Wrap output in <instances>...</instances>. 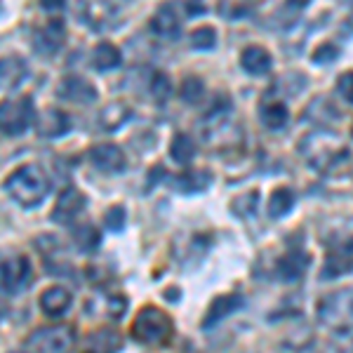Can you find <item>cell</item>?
<instances>
[{"instance_id": "6da1fadb", "label": "cell", "mask_w": 353, "mask_h": 353, "mask_svg": "<svg viewBox=\"0 0 353 353\" xmlns=\"http://www.w3.org/2000/svg\"><path fill=\"white\" fill-rule=\"evenodd\" d=\"M50 189H52V181H50L48 172L41 168V165H19L14 172L8 174V179L3 181V191L8 193L10 198L21 205V208L31 210L38 208L45 198H48Z\"/></svg>"}, {"instance_id": "7a4b0ae2", "label": "cell", "mask_w": 353, "mask_h": 353, "mask_svg": "<svg viewBox=\"0 0 353 353\" xmlns=\"http://www.w3.org/2000/svg\"><path fill=\"white\" fill-rule=\"evenodd\" d=\"M301 156L318 172H332L341 163L349 161V146L330 132H313L301 141Z\"/></svg>"}, {"instance_id": "3957f363", "label": "cell", "mask_w": 353, "mask_h": 353, "mask_svg": "<svg viewBox=\"0 0 353 353\" xmlns=\"http://www.w3.org/2000/svg\"><path fill=\"white\" fill-rule=\"evenodd\" d=\"M174 334L172 318L158 306H144L132 321V339L146 346L170 344Z\"/></svg>"}, {"instance_id": "277c9868", "label": "cell", "mask_w": 353, "mask_h": 353, "mask_svg": "<svg viewBox=\"0 0 353 353\" xmlns=\"http://www.w3.org/2000/svg\"><path fill=\"white\" fill-rule=\"evenodd\" d=\"M316 318L323 325L334 327L339 332L353 330V288L325 294L316 306Z\"/></svg>"}, {"instance_id": "5b68a950", "label": "cell", "mask_w": 353, "mask_h": 353, "mask_svg": "<svg viewBox=\"0 0 353 353\" xmlns=\"http://www.w3.org/2000/svg\"><path fill=\"white\" fill-rule=\"evenodd\" d=\"M36 123V104L28 94L8 97L0 101V134L21 137Z\"/></svg>"}, {"instance_id": "8992f818", "label": "cell", "mask_w": 353, "mask_h": 353, "mask_svg": "<svg viewBox=\"0 0 353 353\" xmlns=\"http://www.w3.org/2000/svg\"><path fill=\"white\" fill-rule=\"evenodd\" d=\"M73 341H76V330L73 325H48L28 334L26 346L31 353H71Z\"/></svg>"}, {"instance_id": "52a82bcc", "label": "cell", "mask_w": 353, "mask_h": 353, "mask_svg": "<svg viewBox=\"0 0 353 353\" xmlns=\"http://www.w3.org/2000/svg\"><path fill=\"white\" fill-rule=\"evenodd\" d=\"M33 281V266L31 259L24 254H17L5 261H0V290L8 294H19Z\"/></svg>"}, {"instance_id": "ba28073f", "label": "cell", "mask_w": 353, "mask_h": 353, "mask_svg": "<svg viewBox=\"0 0 353 353\" xmlns=\"http://www.w3.org/2000/svg\"><path fill=\"white\" fill-rule=\"evenodd\" d=\"M66 41V26L61 19H50L45 26H38L31 36V48L33 52L43 59H52V57L59 54V50L64 48Z\"/></svg>"}, {"instance_id": "9c48e42d", "label": "cell", "mask_w": 353, "mask_h": 353, "mask_svg": "<svg viewBox=\"0 0 353 353\" xmlns=\"http://www.w3.org/2000/svg\"><path fill=\"white\" fill-rule=\"evenodd\" d=\"M353 273V238H341V241H334L332 248L327 250L325 264H323L321 276L327 278V281H334V278L349 276Z\"/></svg>"}, {"instance_id": "30bf717a", "label": "cell", "mask_w": 353, "mask_h": 353, "mask_svg": "<svg viewBox=\"0 0 353 353\" xmlns=\"http://www.w3.org/2000/svg\"><path fill=\"white\" fill-rule=\"evenodd\" d=\"M36 250L41 254L45 271L52 273V276H73V266L68 264L66 252L61 248V243L54 236H38L36 238Z\"/></svg>"}, {"instance_id": "8fae6325", "label": "cell", "mask_w": 353, "mask_h": 353, "mask_svg": "<svg viewBox=\"0 0 353 353\" xmlns=\"http://www.w3.org/2000/svg\"><path fill=\"white\" fill-rule=\"evenodd\" d=\"M85 205H88V198H85V193L81 189H76V186H68L59 193V198H57L54 203V210L52 214H50V219L54 221V224H73L78 217L83 214Z\"/></svg>"}, {"instance_id": "7c38bea8", "label": "cell", "mask_w": 353, "mask_h": 353, "mask_svg": "<svg viewBox=\"0 0 353 353\" xmlns=\"http://www.w3.org/2000/svg\"><path fill=\"white\" fill-rule=\"evenodd\" d=\"M88 161L94 165L97 170L106 174H118L125 170L128 165V158H125L123 149L118 144H111V141H104V144H94L88 149Z\"/></svg>"}, {"instance_id": "4fadbf2b", "label": "cell", "mask_w": 353, "mask_h": 353, "mask_svg": "<svg viewBox=\"0 0 353 353\" xmlns=\"http://www.w3.org/2000/svg\"><path fill=\"white\" fill-rule=\"evenodd\" d=\"M57 97L64 101H71V104H94L97 97V88L90 81H85L81 76H66L61 78V83L57 85Z\"/></svg>"}, {"instance_id": "5bb4252c", "label": "cell", "mask_w": 353, "mask_h": 353, "mask_svg": "<svg viewBox=\"0 0 353 353\" xmlns=\"http://www.w3.org/2000/svg\"><path fill=\"white\" fill-rule=\"evenodd\" d=\"M309 264H311L309 254H306L301 248H292V250H288L281 259H278L276 273H278V278H281V281L294 283V281H301V278H304Z\"/></svg>"}, {"instance_id": "9a60e30c", "label": "cell", "mask_w": 353, "mask_h": 353, "mask_svg": "<svg viewBox=\"0 0 353 353\" xmlns=\"http://www.w3.org/2000/svg\"><path fill=\"white\" fill-rule=\"evenodd\" d=\"M123 334L113 327H101L88 334L81 346V353H121Z\"/></svg>"}, {"instance_id": "2e32d148", "label": "cell", "mask_w": 353, "mask_h": 353, "mask_svg": "<svg viewBox=\"0 0 353 353\" xmlns=\"http://www.w3.org/2000/svg\"><path fill=\"white\" fill-rule=\"evenodd\" d=\"M36 128L43 139H59L71 130V118L59 109H45L43 116L36 118Z\"/></svg>"}, {"instance_id": "e0dca14e", "label": "cell", "mask_w": 353, "mask_h": 353, "mask_svg": "<svg viewBox=\"0 0 353 353\" xmlns=\"http://www.w3.org/2000/svg\"><path fill=\"white\" fill-rule=\"evenodd\" d=\"M38 304H41V309L48 318H61L64 313H68V309H71L73 294L68 292L66 288L54 285V288L45 290L41 294V299H38Z\"/></svg>"}, {"instance_id": "ac0fdd59", "label": "cell", "mask_w": 353, "mask_h": 353, "mask_svg": "<svg viewBox=\"0 0 353 353\" xmlns=\"http://www.w3.org/2000/svg\"><path fill=\"white\" fill-rule=\"evenodd\" d=\"M28 64L21 57H0V90H14L26 81Z\"/></svg>"}, {"instance_id": "d6986e66", "label": "cell", "mask_w": 353, "mask_h": 353, "mask_svg": "<svg viewBox=\"0 0 353 353\" xmlns=\"http://www.w3.org/2000/svg\"><path fill=\"white\" fill-rule=\"evenodd\" d=\"M238 309H243V294H236V292L221 294V297H217L208 306V313H205V318H203V327L205 330L214 327L217 323H221L226 316H231V313Z\"/></svg>"}, {"instance_id": "ffe728a7", "label": "cell", "mask_w": 353, "mask_h": 353, "mask_svg": "<svg viewBox=\"0 0 353 353\" xmlns=\"http://www.w3.org/2000/svg\"><path fill=\"white\" fill-rule=\"evenodd\" d=\"M151 33H156L158 38H165V41H176L181 33V24L179 17H176L172 5L168 8H161L151 19Z\"/></svg>"}, {"instance_id": "44dd1931", "label": "cell", "mask_w": 353, "mask_h": 353, "mask_svg": "<svg viewBox=\"0 0 353 353\" xmlns=\"http://www.w3.org/2000/svg\"><path fill=\"white\" fill-rule=\"evenodd\" d=\"M90 64H92L94 71H113V68H118L123 64V54L121 50H118V45H113L109 41H101L94 45L92 54H90Z\"/></svg>"}, {"instance_id": "7402d4cb", "label": "cell", "mask_w": 353, "mask_h": 353, "mask_svg": "<svg viewBox=\"0 0 353 353\" xmlns=\"http://www.w3.org/2000/svg\"><path fill=\"white\" fill-rule=\"evenodd\" d=\"M259 118L269 130H283L290 121V111H288L285 101L264 97L259 104Z\"/></svg>"}, {"instance_id": "603a6c76", "label": "cell", "mask_w": 353, "mask_h": 353, "mask_svg": "<svg viewBox=\"0 0 353 353\" xmlns=\"http://www.w3.org/2000/svg\"><path fill=\"white\" fill-rule=\"evenodd\" d=\"M241 66L250 73V76H264V73L271 71L273 59L261 45H248L241 54Z\"/></svg>"}, {"instance_id": "cb8c5ba5", "label": "cell", "mask_w": 353, "mask_h": 353, "mask_svg": "<svg viewBox=\"0 0 353 353\" xmlns=\"http://www.w3.org/2000/svg\"><path fill=\"white\" fill-rule=\"evenodd\" d=\"M130 118H132V109H130L128 104H123V101H113V104L104 106V109L99 111V128L104 130V132H116V130H121Z\"/></svg>"}, {"instance_id": "d4e9b609", "label": "cell", "mask_w": 353, "mask_h": 353, "mask_svg": "<svg viewBox=\"0 0 353 353\" xmlns=\"http://www.w3.org/2000/svg\"><path fill=\"white\" fill-rule=\"evenodd\" d=\"M172 184L179 193H201L210 189V184H212V172H208V170H186L179 176H174Z\"/></svg>"}, {"instance_id": "484cf974", "label": "cell", "mask_w": 353, "mask_h": 353, "mask_svg": "<svg viewBox=\"0 0 353 353\" xmlns=\"http://www.w3.org/2000/svg\"><path fill=\"white\" fill-rule=\"evenodd\" d=\"M306 121L316 123V125H330L334 121H339V111L337 106H332V101L325 99V97H316L304 111Z\"/></svg>"}, {"instance_id": "4316f807", "label": "cell", "mask_w": 353, "mask_h": 353, "mask_svg": "<svg viewBox=\"0 0 353 353\" xmlns=\"http://www.w3.org/2000/svg\"><path fill=\"white\" fill-rule=\"evenodd\" d=\"M196 153H198V146H196V141H193L191 134L176 132L172 137V141H170V158H172L174 163L189 165L193 158H196Z\"/></svg>"}, {"instance_id": "83f0119b", "label": "cell", "mask_w": 353, "mask_h": 353, "mask_svg": "<svg viewBox=\"0 0 353 353\" xmlns=\"http://www.w3.org/2000/svg\"><path fill=\"white\" fill-rule=\"evenodd\" d=\"M73 245L78 248V252H97V248L101 245V231L97 229L94 224H78L76 229H73Z\"/></svg>"}, {"instance_id": "f1b7e54d", "label": "cell", "mask_w": 353, "mask_h": 353, "mask_svg": "<svg viewBox=\"0 0 353 353\" xmlns=\"http://www.w3.org/2000/svg\"><path fill=\"white\" fill-rule=\"evenodd\" d=\"M294 201H297V196H294V191L290 186H278L269 198V217L273 219L285 217L290 210H292Z\"/></svg>"}, {"instance_id": "f546056e", "label": "cell", "mask_w": 353, "mask_h": 353, "mask_svg": "<svg viewBox=\"0 0 353 353\" xmlns=\"http://www.w3.org/2000/svg\"><path fill=\"white\" fill-rule=\"evenodd\" d=\"M231 210H233V214H238V217H243V219L252 217L259 210V191H254V189L243 191L241 196H236L231 201Z\"/></svg>"}, {"instance_id": "4dcf8cb0", "label": "cell", "mask_w": 353, "mask_h": 353, "mask_svg": "<svg viewBox=\"0 0 353 353\" xmlns=\"http://www.w3.org/2000/svg\"><path fill=\"white\" fill-rule=\"evenodd\" d=\"M179 97L186 104H201L205 97V83L198 76L184 78V83H181V88H179Z\"/></svg>"}, {"instance_id": "1f68e13d", "label": "cell", "mask_w": 353, "mask_h": 353, "mask_svg": "<svg viewBox=\"0 0 353 353\" xmlns=\"http://www.w3.org/2000/svg\"><path fill=\"white\" fill-rule=\"evenodd\" d=\"M149 92L156 101H168L170 94H172V81H170L168 73L163 71H153L151 81H149Z\"/></svg>"}, {"instance_id": "d6a6232c", "label": "cell", "mask_w": 353, "mask_h": 353, "mask_svg": "<svg viewBox=\"0 0 353 353\" xmlns=\"http://www.w3.org/2000/svg\"><path fill=\"white\" fill-rule=\"evenodd\" d=\"M189 43L193 50H212L217 45V31L212 26H198L196 31H191Z\"/></svg>"}, {"instance_id": "836d02e7", "label": "cell", "mask_w": 353, "mask_h": 353, "mask_svg": "<svg viewBox=\"0 0 353 353\" xmlns=\"http://www.w3.org/2000/svg\"><path fill=\"white\" fill-rule=\"evenodd\" d=\"M125 221H128V212H125L123 205H113V208L106 210L104 214V224L109 231H123L125 229Z\"/></svg>"}, {"instance_id": "e575fe53", "label": "cell", "mask_w": 353, "mask_h": 353, "mask_svg": "<svg viewBox=\"0 0 353 353\" xmlns=\"http://www.w3.org/2000/svg\"><path fill=\"white\" fill-rule=\"evenodd\" d=\"M337 57H339V48L334 43H323L313 50V61H316V64H330V61H334Z\"/></svg>"}, {"instance_id": "d590c367", "label": "cell", "mask_w": 353, "mask_h": 353, "mask_svg": "<svg viewBox=\"0 0 353 353\" xmlns=\"http://www.w3.org/2000/svg\"><path fill=\"white\" fill-rule=\"evenodd\" d=\"M337 94L341 97L344 101L353 104V71H344L341 76L337 78Z\"/></svg>"}, {"instance_id": "8d00e7d4", "label": "cell", "mask_w": 353, "mask_h": 353, "mask_svg": "<svg viewBox=\"0 0 353 353\" xmlns=\"http://www.w3.org/2000/svg\"><path fill=\"white\" fill-rule=\"evenodd\" d=\"M125 309H128V299L123 297V294H113L109 297V306H106V311H109L111 318H121Z\"/></svg>"}, {"instance_id": "74e56055", "label": "cell", "mask_w": 353, "mask_h": 353, "mask_svg": "<svg viewBox=\"0 0 353 353\" xmlns=\"http://www.w3.org/2000/svg\"><path fill=\"white\" fill-rule=\"evenodd\" d=\"M219 12L224 14L226 19H238V17L250 14V8H248V5H221Z\"/></svg>"}, {"instance_id": "f35d334b", "label": "cell", "mask_w": 353, "mask_h": 353, "mask_svg": "<svg viewBox=\"0 0 353 353\" xmlns=\"http://www.w3.org/2000/svg\"><path fill=\"white\" fill-rule=\"evenodd\" d=\"M165 172H168V170H165L163 165H156V168H153L151 172H149V184H146V186H149V189H151V186H156L158 181H161L163 176H165Z\"/></svg>"}, {"instance_id": "ab89813d", "label": "cell", "mask_w": 353, "mask_h": 353, "mask_svg": "<svg viewBox=\"0 0 353 353\" xmlns=\"http://www.w3.org/2000/svg\"><path fill=\"white\" fill-rule=\"evenodd\" d=\"M184 12L186 14H205L208 8H205V5H196V3H184Z\"/></svg>"}, {"instance_id": "60d3db41", "label": "cell", "mask_w": 353, "mask_h": 353, "mask_svg": "<svg viewBox=\"0 0 353 353\" xmlns=\"http://www.w3.org/2000/svg\"><path fill=\"white\" fill-rule=\"evenodd\" d=\"M41 8L48 12H57V10H64V3H41Z\"/></svg>"}, {"instance_id": "b9f144b4", "label": "cell", "mask_w": 353, "mask_h": 353, "mask_svg": "<svg viewBox=\"0 0 353 353\" xmlns=\"http://www.w3.org/2000/svg\"><path fill=\"white\" fill-rule=\"evenodd\" d=\"M351 134H353V123H351Z\"/></svg>"}, {"instance_id": "7bdbcfd3", "label": "cell", "mask_w": 353, "mask_h": 353, "mask_svg": "<svg viewBox=\"0 0 353 353\" xmlns=\"http://www.w3.org/2000/svg\"><path fill=\"white\" fill-rule=\"evenodd\" d=\"M351 353H353V346H351Z\"/></svg>"}]
</instances>
